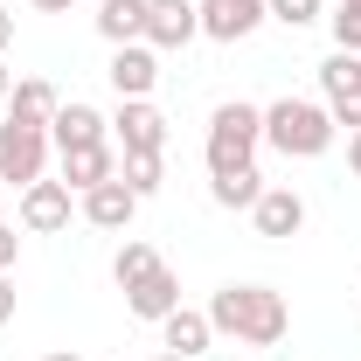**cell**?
<instances>
[{"instance_id":"1","label":"cell","mask_w":361,"mask_h":361,"mask_svg":"<svg viewBox=\"0 0 361 361\" xmlns=\"http://www.w3.org/2000/svg\"><path fill=\"white\" fill-rule=\"evenodd\" d=\"M209 326H216V334H236L243 348H278V341L292 334V306H285V292H271V285H223V292L209 299Z\"/></svg>"},{"instance_id":"2","label":"cell","mask_w":361,"mask_h":361,"mask_svg":"<svg viewBox=\"0 0 361 361\" xmlns=\"http://www.w3.org/2000/svg\"><path fill=\"white\" fill-rule=\"evenodd\" d=\"M334 111L319 104V97H278L264 104V146H278L285 160H319L326 146H334Z\"/></svg>"},{"instance_id":"3","label":"cell","mask_w":361,"mask_h":361,"mask_svg":"<svg viewBox=\"0 0 361 361\" xmlns=\"http://www.w3.org/2000/svg\"><path fill=\"white\" fill-rule=\"evenodd\" d=\"M257 146H264V104H243V97L216 104V118H209V174L250 167Z\"/></svg>"},{"instance_id":"4","label":"cell","mask_w":361,"mask_h":361,"mask_svg":"<svg viewBox=\"0 0 361 361\" xmlns=\"http://www.w3.org/2000/svg\"><path fill=\"white\" fill-rule=\"evenodd\" d=\"M49 167V133L42 126H0V188H35Z\"/></svg>"},{"instance_id":"5","label":"cell","mask_w":361,"mask_h":361,"mask_svg":"<svg viewBox=\"0 0 361 361\" xmlns=\"http://www.w3.org/2000/svg\"><path fill=\"white\" fill-rule=\"evenodd\" d=\"M319 104L334 111V126H348V133H361V56H348V49H334V56L319 63Z\"/></svg>"},{"instance_id":"6","label":"cell","mask_w":361,"mask_h":361,"mask_svg":"<svg viewBox=\"0 0 361 361\" xmlns=\"http://www.w3.org/2000/svg\"><path fill=\"white\" fill-rule=\"evenodd\" d=\"M195 14H202V35H216V42H243L271 21L264 0H195Z\"/></svg>"},{"instance_id":"7","label":"cell","mask_w":361,"mask_h":361,"mask_svg":"<svg viewBox=\"0 0 361 361\" xmlns=\"http://www.w3.org/2000/svg\"><path fill=\"white\" fill-rule=\"evenodd\" d=\"M111 133H118V146H126V153H160V146H167V118H160L146 97H118Z\"/></svg>"},{"instance_id":"8","label":"cell","mask_w":361,"mask_h":361,"mask_svg":"<svg viewBox=\"0 0 361 361\" xmlns=\"http://www.w3.org/2000/svg\"><path fill=\"white\" fill-rule=\"evenodd\" d=\"M111 90L118 97H153V84H160V49L153 42H126V49H111Z\"/></svg>"},{"instance_id":"9","label":"cell","mask_w":361,"mask_h":361,"mask_svg":"<svg viewBox=\"0 0 361 361\" xmlns=\"http://www.w3.org/2000/svg\"><path fill=\"white\" fill-rule=\"evenodd\" d=\"M195 35H202L195 0H146V42L153 49H188Z\"/></svg>"},{"instance_id":"10","label":"cell","mask_w":361,"mask_h":361,"mask_svg":"<svg viewBox=\"0 0 361 361\" xmlns=\"http://www.w3.org/2000/svg\"><path fill=\"white\" fill-rule=\"evenodd\" d=\"M77 209H84V223H90V229H133L139 195H133L118 174H111V180H97L90 195H77Z\"/></svg>"},{"instance_id":"11","label":"cell","mask_w":361,"mask_h":361,"mask_svg":"<svg viewBox=\"0 0 361 361\" xmlns=\"http://www.w3.org/2000/svg\"><path fill=\"white\" fill-rule=\"evenodd\" d=\"M21 229H35V236L70 229V188H63V180H35V188H21Z\"/></svg>"},{"instance_id":"12","label":"cell","mask_w":361,"mask_h":361,"mask_svg":"<svg viewBox=\"0 0 361 361\" xmlns=\"http://www.w3.org/2000/svg\"><path fill=\"white\" fill-rule=\"evenodd\" d=\"M104 126H111V118H104L97 104H77V97H70V104L49 118V146H56V153H70V146H104Z\"/></svg>"},{"instance_id":"13","label":"cell","mask_w":361,"mask_h":361,"mask_svg":"<svg viewBox=\"0 0 361 361\" xmlns=\"http://www.w3.org/2000/svg\"><path fill=\"white\" fill-rule=\"evenodd\" d=\"M250 223H257V236H299V229H306V202H299V188H264L257 209H250Z\"/></svg>"},{"instance_id":"14","label":"cell","mask_w":361,"mask_h":361,"mask_svg":"<svg viewBox=\"0 0 361 361\" xmlns=\"http://www.w3.org/2000/svg\"><path fill=\"white\" fill-rule=\"evenodd\" d=\"M111 174H118L111 139H104V146H70V153H63V188H70V195H90L97 180H111Z\"/></svg>"},{"instance_id":"15","label":"cell","mask_w":361,"mask_h":361,"mask_svg":"<svg viewBox=\"0 0 361 361\" xmlns=\"http://www.w3.org/2000/svg\"><path fill=\"white\" fill-rule=\"evenodd\" d=\"M126 306H133L139 319H153V326H160V319H167V313H174V306H180V278H174V271H167V264H160V271H153V278H139L133 292H126Z\"/></svg>"},{"instance_id":"16","label":"cell","mask_w":361,"mask_h":361,"mask_svg":"<svg viewBox=\"0 0 361 361\" xmlns=\"http://www.w3.org/2000/svg\"><path fill=\"white\" fill-rule=\"evenodd\" d=\"M7 97H14V111H7L14 126H42V133H49V118L63 111V97H56V84H49V77H21Z\"/></svg>"},{"instance_id":"17","label":"cell","mask_w":361,"mask_h":361,"mask_svg":"<svg viewBox=\"0 0 361 361\" xmlns=\"http://www.w3.org/2000/svg\"><path fill=\"white\" fill-rule=\"evenodd\" d=\"M160 341H167V355H202L209 341H216V326H209V313H195V306H174V313L160 319Z\"/></svg>"},{"instance_id":"18","label":"cell","mask_w":361,"mask_h":361,"mask_svg":"<svg viewBox=\"0 0 361 361\" xmlns=\"http://www.w3.org/2000/svg\"><path fill=\"white\" fill-rule=\"evenodd\" d=\"M97 35L111 49L146 42V0H104V7H97Z\"/></svg>"},{"instance_id":"19","label":"cell","mask_w":361,"mask_h":361,"mask_svg":"<svg viewBox=\"0 0 361 361\" xmlns=\"http://www.w3.org/2000/svg\"><path fill=\"white\" fill-rule=\"evenodd\" d=\"M209 195H216L223 209H257V195H264L257 160H250V167H236V174H216V180H209Z\"/></svg>"},{"instance_id":"20","label":"cell","mask_w":361,"mask_h":361,"mask_svg":"<svg viewBox=\"0 0 361 361\" xmlns=\"http://www.w3.org/2000/svg\"><path fill=\"white\" fill-rule=\"evenodd\" d=\"M160 271V257H153V243H139V236H126L118 243V257H111V278H118V292H133L139 278H153Z\"/></svg>"},{"instance_id":"21","label":"cell","mask_w":361,"mask_h":361,"mask_svg":"<svg viewBox=\"0 0 361 361\" xmlns=\"http://www.w3.org/2000/svg\"><path fill=\"white\" fill-rule=\"evenodd\" d=\"M118 180H126L139 202H146V195H160L167 167H160V153H126V160H118Z\"/></svg>"},{"instance_id":"22","label":"cell","mask_w":361,"mask_h":361,"mask_svg":"<svg viewBox=\"0 0 361 361\" xmlns=\"http://www.w3.org/2000/svg\"><path fill=\"white\" fill-rule=\"evenodd\" d=\"M326 28H334V49H348V56H361V0H334Z\"/></svg>"},{"instance_id":"23","label":"cell","mask_w":361,"mask_h":361,"mask_svg":"<svg viewBox=\"0 0 361 361\" xmlns=\"http://www.w3.org/2000/svg\"><path fill=\"white\" fill-rule=\"evenodd\" d=\"M271 21H285V28H313V21H326V7L319 0H264Z\"/></svg>"},{"instance_id":"24","label":"cell","mask_w":361,"mask_h":361,"mask_svg":"<svg viewBox=\"0 0 361 361\" xmlns=\"http://www.w3.org/2000/svg\"><path fill=\"white\" fill-rule=\"evenodd\" d=\"M14 250H21V236H14V229H7V223H0V271H7V264H14Z\"/></svg>"},{"instance_id":"25","label":"cell","mask_w":361,"mask_h":361,"mask_svg":"<svg viewBox=\"0 0 361 361\" xmlns=\"http://www.w3.org/2000/svg\"><path fill=\"white\" fill-rule=\"evenodd\" d=\"M14 319V285H7V271H0V326Z\"/></svg>"},{"instance_id":"26","label":"cell","mask_w":361,"mask_h":361,"mask_svg":"<svg viewBox=\"0 0 361 361\" xmlns=\"http://www.w3.org/2000/svg\"><path fill=\"white\" fill-rule=\"evenodd\" d=\"M348 174L361 180V133H348Z\"/></svg>"},{"instance_id":"27","label":"cell","mask_w":361,"mask_h":361,"mask_svg":"<svg viewBox=\"0 0 361 361\" xmlns=\"http://www.w3.org/2000/svg\"><path fill=\"white\" fill-rule=\"evenodd\" d=\"M14 42V14H7V7H0V49Z\"/></svg>"},{"instance_id":"28","label":"cell","mask_w":361,"mask_h":361,"mask_svg":"<svg viewBox=\"0 0 361 361\" xmlns=\"http://www.w3.org/2000/svg\"><path fill=\"white\" fill-rule=\"evenodd\" d=\"M35 7H42V14H70L77 0H35Z\"/></svg>"},{"instance_id":"29","label":"cell","mask_w":361,"mask_h":361,"mask_svg":"<svg viewBox=\"0 0 361 361\" xmlns=\"http://www.w3.org/2000/svg\"><path fill=\"white\" fill-rule=\"evenodd\" d=\"M7 90H14V70H7V63H0V97H7Z\"/></svg>"},{"instance_id":"30","label":"cell","mask_w":361,"mask_h":361,"mask_svg":"<svg viewBox=\"0 0 361 361\" xmlns=\"http://www.w3.org/2000/svg\"><path fill=\"white\" fill-rule=\"evenodd\" d=\"M42 361H84V355H70V348H56V355H42Z\"/></svg>"},{"instance_id":"31","label":"cell","mask_w":361,"mask_h":361,"mask_svg":"<svg viewBox=\"0 0 361 361\" xmlns=\"http://www.w3.org/2000/svg\"><path fill=\"white\" fill-rule=\"evenodd\" d=\"M153 361H188V355H153Z\"/></svg>"}]
</instances>
